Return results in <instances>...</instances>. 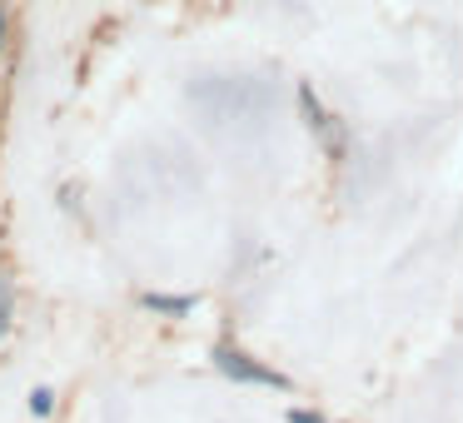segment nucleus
I'll list each match as a JSON object with an SVG mask.
<instances>
[{"instance_id":"2","label":"nucleus","mask_w":463,"mask_h":423,"mask_svg":"<svg viewBox=\"0 0 463 423\" xmlns=\"http://www.w3.org/2000/svg\"><path fill=\"white\" fill-rule=\"evenodd\" d=\"M145 309H155V314H190L194 309V299H184V294H145Z\"/></svg>"},{"instance_id":"5","label":"nucleus","mask_w":463,"mask_h":423,"mask_svg":"<svg viewBox=\"0 0 463 423\" xmlns=\"http://www.w3.org/2000/svg\"><path fill=\"white\" fill-rule=\"evenodd\" d=\"M289 423H324L319 413H304V409H289Z\"/></svg>"},{"instance_id":"1","label":"nucleus","mask_w":463,"mask_h":423,"mask_svg":"<svg viewBox=\"0 0 463 423\" xmlns=\"http://www.w3.org/2000/svg\"><path fill=\"white\" fill-rule=\"evenodd\" d=\"M214 363H220L230 379H240V383H264V389H284V379L279 373H269V369H260V363H250L244 353H234V349H214Z\"/></svg>"},{"instance_id":"3","label":"nucleus","mask_w":463,"mask_h":423,"mask_svg":"<svg viewBox=\"0 0 463 423\" xmlns=\"http://www.w3.org/2000/svg\"><path fill=\"white\" fill-rule=\"evenodd\" d=\"M5 329H11V284L0 279V339H5Z\"/></svg>"},{"instance_id":"6","label":"nucleus","mask_w":463,"mask_h":423,"mask_svg":"<svg viewBox=\"0 0 463 423\" xmlns=\"http://www.w3.org/2000/svg\"><path fill=\"white\" fill-rule=\"evenodd\" d=\"M0 45H5V15H0Z\"/></svg>"},{"instance_id":"4","label":"nucleus","mask_w":463,"mask_h":423,"mask_svg":"<svg viewBox=\"0 0 463 423\" xmlns=\"http://www.w3.org/2000/svg\"><path fill=\"white\" fill-rule=\"evenodd\" d=\"M31 413H51V389H35L31 393Z\"/></svg>"}]
</instances>
